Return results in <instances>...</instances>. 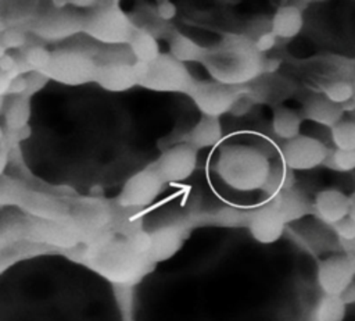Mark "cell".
<instances>
[{
	"label": "cell",
	"mask_w": 355,
	"mask_h": 321,
	"mask_svg": "<svg viewBox=\"0 0 355 321\" xmlns=\"http://www.w3.org/2000/svg\"><path fill=\"white\" fill-rule=\"evenodd\" d=\"M352 99L355 100V79H354V97Z\"/></svg>",
	"instance_id": "24"
},
{
	"label": "cell",
	"mask_w": 355,
	"mask_h": 321,
	"mask_svg": "<svg viewBox=\"0 0 355 321\" xmlns=\"http://www.w3.org/2000/svg\"><path fill=\"white\" fill-rule=\"evenodd\" d=\"M280 214L286 224H291L312 214V201L309 197L295 186L277 193L276 196Z\"/></svg>",
	"instance_id": "10"
},
{
	"label": "cell",
	"mask_w": 355,
	"mask_h": 321,
	"mask_svg": "<svg viewBox=\"0 0 355 321\" xmlns=\"http://www.w3.org/2000/svg\"><path fill=\"white\" fill-rule=\"evenodd\" d=\"M302 118L294 110L284 106H276L272 115V129L283 140H290L300 135Z\"/></svg>",
	"instance_id": "12"
},
{
	"label": "cell",
	"mask_w": 355,
	"mask_h": 321,
	"mask_svg": "<svg viewBox=\"0 0 355 321\" xmlns=\"http://www.w3.org/2000/svg\"><path fill=\"white\" fill-rule=\"evenodd\" d=\"M338 245L344 254H355V238L354 239H338Z\"/></svg>",
	"instance_id": "21"
},
{
	"label": "cell",
	"mask_w": 355,
	"mask_h": 321,
	"mask_svg": "<svg viewBox=\"0 0 355 321\" xmlns=\"http://www.w3.org/2000/svg\"><path fill=\"white\" fill-rule=\"evenodd\" d=\"M322 94L337 104H344L354 97V81L337 79L330 81L322 86Z\"/></svg>",
	"instance_id": "17"
},
{
	"label": "cell",
	"mask_w": 355,
	"mask_h": 321,
	"mask_svg": "<svg viewBox=\"0 0 355 321\" xmlns=\"http://www.w3.org/2000/svg\"><path fill=\"white\" fill-rule=\"evenodd\" d=\"M312 214L323 224L333 227L349 214V196L338 189H324L312 201Z\"/></svg>",
	"instance_id": "8"
},
{
	"label": "cell",
	"mask_w": 355,
	"mask_h": 321,
	"mask_svg": "<svg viewBox=\"0 0 355 321\" xmlns=\"http://www.w3.org/2000/svg\"><path fill=\"white\" fill-rule=\"evenodd\" d=\"M178 135V121L123 113H36L21 143L28 168L42 181L82 195H115L155 161Z\"/></svg>",
	"instance_id": "1"
},
{
	"label": "cell",
	"mask_w": 355,
	"mask_h": 321,
	"mask_svg": "<svg viewBox=\"0 0 355 321\" xmlns=\"http://www.w3.org/2000/svg\"><path fill=\"white\" fill-rule=\"evenodd\" d=\"M295 185L294 171L290 170L283 161L270 163V170L268 178L262 186V192L268 196V199L276 196L284 189L293 188Z\"/></svg>",
	"instance_id": "13"
},
{
	"label": "cell",
	"mask_w": 355,
	"mask_h": 321,
	"mask_svg": "<svg viewBox=\"0 0 355 321\" xmlns=\"http://www.w3.org/2000/svg\"><path fill=\"white\" fill-rule=\"evenodd\" d=\"M270 170L268 156L248 145H223L214 163L218 178L237 192L261 190Z\"/></svg>",
	"instance_id": "3"
},
{
	"label": "cell",
	"mask_w": 355,
	"mask_h": 321,
	"mask_svg": "<svg viewBox=\"0 0 355 321\" xmlns=\"http://www.w3.org/2000/svg\"><path fill=\"white\" fill-rule=\"evenodd\" d=\"M343 299V302L348 306V304H354L355 303V281H352L347 289L343 292V295L340 296Z\"/></svg>",
	"instance_id": "20"
},
{
	"label": "cell",
	"mask_w": 355,
	"mask_h": 321,
	"mask_svg": "<svg viewBox=\"0 0 355 321\" xmlns=\"http://www.w3.org/2000/svg\"><path fill=\"white\" fill-rule=\"evenodd\" d=\"M347 304L340 296L322 295L313 308V321H344Z\"/></svg>",
	"instance_id": "14"
},
{
	"label": "cell",
	"mask_w": 355,
	"mask_h": 321,
	"mask_svg": "<svg viewBox=\"0 0 355 321\" xmlns=\"http://www.w3.org/2000/svg\"><path fill=\"white\" fill-rule=\"evenodd\" d=\"M286 225L275 196L250 208L247 229L251 238L258 243L270 245L277 242L283 236Z\"/></svg>",
	"instance_id": "6"
},
{
	"label": "cell",
	"mask_w": 355,
	"mask_h": 321,
	"mask_svg": "<svg viewBox=\"0 0 355 321\" xmlns=\"http://www.w3.org/2000/svg\"><path fill=\"white\" fill-rule=\"evenodd\" d=\"M270 22L272 32L277 36V39H293L302 31V11L293 4L282 6L276 10L273 17L270 18Z\"/></svg>",
	"instance_id": "11"
},
{
	"label": "cell",
	"mask_w": 355,
	"mask_h": 321,
	"mask_svg": "<svg viewBox=\"0 0 355 321\" xmlns=\"http://www.w3.org/2000/svg\"><path fill=\"white\" fill-rule=\"evenodd\" d=\"M276 42H277V36L272 31H269V32L261 35L258 39H255L254 44L259 53L265 54L266 51H269L275 47Z\"/></svg>",
	"instance_id": "19"
},
{
	"label": "cell",
	"mask_w": 355,
	"mask_h": 321,
	"mask_svg": "<svg viewBox=\"0 0 355 321\" xmlns=\"http://www.w3.org/2000/svg\"><path fill=\"white\" fill-rule=\"evenodd\" d=\"M322 165L337 172H351L355 170V150L329 149Z\"/></svg>",
	"instance_id": "16"
},
{
	"label": "cell",
	"mask_w": 355,
	"mask_h": 321,
	"mask_svg": "<svg viewBox=\"0 0 355 321\" xmlns=\"http://www.w3.org/2000/svg\"><path fill=\"white\" fill-rule=\"evenodd\" d=\"M329 147L306 135H298L286 140L280 149L282 161L293 171H308L323 164Z\"/></svg>",
	"instance_id": "5"
},
{
	"label": "cell",
	"mask_w": 355,
	"mask_h": 321,
	"mask_svg": "<svg viewBox=\"0 0 355 321\" xmlns=\"http://www.w3.org/2000/svg\"><path fill=\"white\" fill-rule=\"evenodd\" d=\"M268 69V60L245 35H230L215 51L214 76L226 85L241 86L257 81Z\"/></svg>",
	"instance_id": "4"
},
{
	"label": "cell",
	"mask_w": 355,
	"mask_h": 321,
	"mask_svg": "<svg viewBox=\"0 0 355 321\" xmlns=\"http://www.w3.org/2000/svg\"><path fill=\"white\" fill-rule=\"evenodd\" d=\"M354 278L355 274L352 272L345 254L327 257L318 264L316 279L324 295L341 296Z\"/></svg>",
	"instance_id": "7"
},
{
	"label": "cell",
	"mask_w": 355,
	"mask_h": 321,
	"mask_svg": "<svg viewBox=\"0 0 355 321\" xmlns=\"http://www.w3.org/2000/svg\"><path fill=\"white\" fill-rule=\"evenodd\" d=\"M0 321H125V315L103 272L61 253H40L0 271Z\"/></svg>",
	"instance_id": "2"
},
{
	"label": "cell",
	"mask_w": 355,
	"mask_h": 321,
	"mask_svg": "<svg viewBox=\"0 0 355 321\" xmlns=\"http://www.w3.org/2000/svg\"><path fill=\"white\" fill-rule=\"evenodd\" d=\"M354 61H355V60H354Z\"/></svg>",
	"instance_id": "26"
},
{
	"label": "cell",
	"mask_w": 355,
	"mask_h": 321,
	"mask_svg": "<svg viewBox=\"0 0 355 321\" xmlns=\"http://www.w3.org/2000/svg\"><path fill=\"white\" fill-rule=\"evenodd\" d=\"M352 220H355V190L352 192V195L349 196V214H348Z\"/></svg>",
	"instance_id": "22"
},
{
	"label": "cell",
	"mask_w": 355,
	"mask_h": 321,
	"mask_svg": "<svg viewBox=\"0 0 355 321\" xmlns=\"http://www.w3.org/2000/svg\"><path fill=\"white\" fill-rule=\"evenodd\" d=\"M330 135L334 147L341 150H355V120L343 118L330 128Z\"/></svg>",
	"instance_id": "15"
},
{
	"label": "cell",
	"mask_w": 355,
	"mask_h": 321,
	"mask_svg": "<svg viewBox=\"0 0 355 321\" xmlns=\"http://www.w3.org/2000/svg\"><path fill=\"white\" fill-rule=\"evenodd\" d=\"M304 118L319 125L333 128L344 118V110L340 104L333 103L324 94L311 96L302 107Z\"/></svg>",
	"instance_id": "9"
},
{
	"label": "cell",
	"mask_w": 355,
	"mask_h": 321,
	"mask_svg": "<svg viewBox=\"0 0 355 321\" xmlns=\"http://www.w3.org/2000/svg\"><path fill=\"white\" fill-rule=\"evenodd\" d=\"M331 229L337 235V239H354L355 238V220L349 215L336 222Z\"/></svg>",
	"instance_id": "18"
},
{
	"label": "cell",
	"mask_w": 355,
	"mask_h": 321,
	"mask_svg": "<svg viewBox=\"0 0 355 321\" xmlns=\"http://www.w3.org/2000/svg\"><path fill=\"white\" fill-rule=\"evenodd\" d=\"M311 1H319V0H311Z\"/></svg>",
	"instance_id": "25"
},
{
	"label": "cell",
	"mask_w": 355,
	"mask_h": 321,
	"mask_svg": "<svg viewBox=\"0 0 355 321\" xmlns=\"http://www.w3.org/2000/svg\"><path fill=\"white\" fill-rule=\"evenodd\" d=\"M345 257H347V261H348L352 272L355 274V254H345Z\"/></svg>",
	"instance_id": "23"
}]
</instances>
